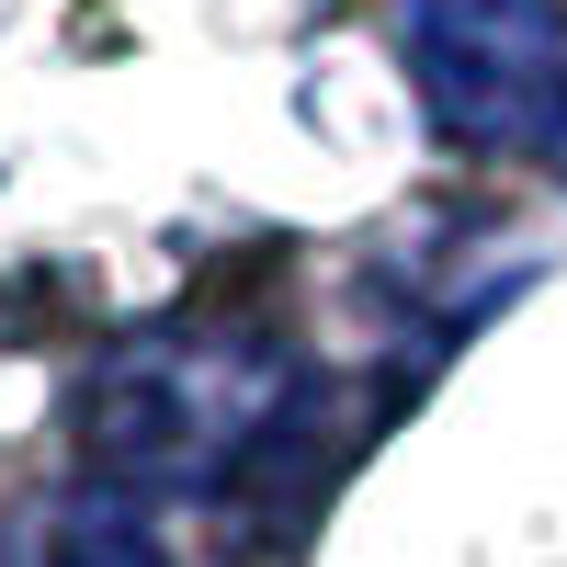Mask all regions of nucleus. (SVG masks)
<instances>
[{
    "mask_svg": "<svg viewBox=\"0 0 567 567\" xmlns=\"http://www.w3.org/2000/svg\"><path fill=\"white\" fill-rule=\"evenodd\" d=\"M91 454L103 488H227L239 465L284 454L307 420V374L239 329H148L91 374Z\"/></svg>",
    "mask_w": 567,
    "mask_h": 567,
    "instance_id": "nucleus-1",
    "label": "nucleus"
},
{
    "mask_svg": "<svg viewBox=\"0 0 567 567\" xmlns=\"http://www.w3.org/2000/svg\"><path fill=\"white\" fill-rule=\"evenodd\" d=\"M23 567H171L148 511H136L125 488H80L58 511H34L23 523Z\"/></svg>",
    "mask_w": 567,
    "mask_h": 567,
    "instance_id": "nucleus-3",
    "label": "nucleus"
},
{
    "mask_svg": "<svg viewBox=\"0 0 567 567\" xmlns=\"http://www.w3.org/2000/svg\"><path fill=\"white\" fill-rule=\"evenodd\" d=\"M420 103L477 148H534L567 125V12L556 0H398Z\"/></svg>",
    "mask_w": 567,
    "mask_h": 567,
    "instance_id": "nucleus-2",
    "label": "nucleus"
}]
</instances>
